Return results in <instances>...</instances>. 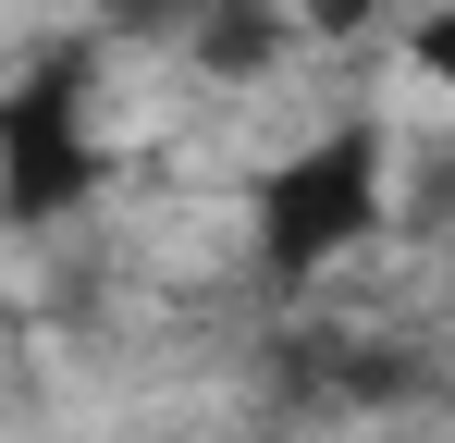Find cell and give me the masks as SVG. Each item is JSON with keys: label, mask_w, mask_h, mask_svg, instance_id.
Masks as SVG:
<instances>
[{"label": "cell", "mask_w": 455, "mask_h": 443, "mask_svg": "<svg viewBox=\"0 0 455 443\" xmlns=\"http://www.w3.org/2000/svg\"><path fill=\"white\" fill-rule=\"evenodd\" d=\"M99 197V124H86V62H50L0 86V222L37 234Z\"/></svg>", "instance_id": "7a4b0ae2"}, {"label": "cell", "mask_w": 455, "mask_h": 443, "mask_svg": "<svg viewBox=\"0 0 455 443\" xmlns=\"http://www.w3.org/2000/svg\"><path fill=\"white\" fill-rule=\"evenodd\" d=\"M50 12H124V0H50Z\"/></svg>", "instance_id": "5b68a950"}, {"label": "cell", "mask_w": 455, "mask_h": 443, "mask_svg": "<svg viewBox=\"0 0 455 443\" xmlns=\"http://www.w3.org/2000/svg\"><path fill=\"white\" fill-rule=\"evenodd\" d=\"M381 222H394V124H381V111H345V124L296 136L259 185H246V246H259L271 284L345 271Z\"/></svg>", "instance_id": "6da1fadb"}, {"label": "cell", "mask_w": 455, "mask_h": 443, "mask_svg": "<svg viewBox=\"0 0 455 443\" xmlns=\"http://www.w3.org/2000/svg\"><path fill=\"white\" fill-rule=\"evenodd\" d=\"M197 12H210V0H124V25H172V37H185Z\"/></svg>", "instance_id": "277c9868"}, {"label": "cell", "mask_w": 455, "mask_h": 443, "mask_svg": "<svg viewBox=\"0 0 455 443\" xmlns=\"http://www.w3.org/2000/svg\"><path fill=\"white\" fill-rule=\"evenodd\" d=\"M406 74H419V86H443V99H455V0H431V12L406 25Z\"/></svg>", "instance_id": "3957f363"}]
</instances>
